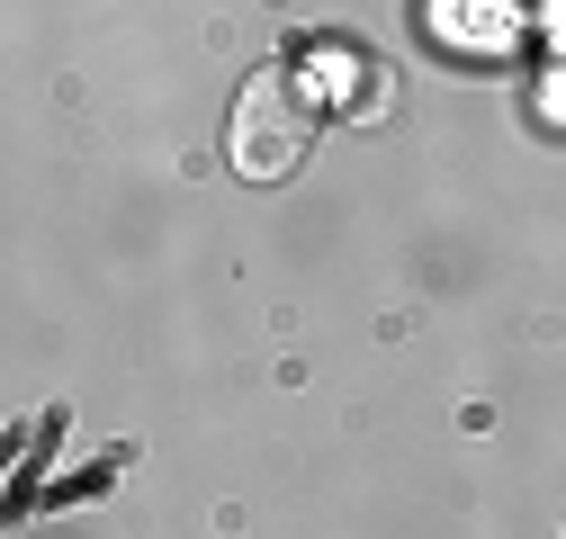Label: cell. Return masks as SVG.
I'll return each mask as SVG.
<instances>
[{
    "mask_svg": "<svg viewBox=\"0 0 566 539\" xmlns=\"http://www.w3.org/2000/svg\"><path fill=\"white\" fill-rule=\"evenodd\" d=\"M315 91L297 82V73H252L243 91H234V126H226V154H234V171L243 180H289L306 154H315Z\"/></svg>",
    "mask_w": 566,
    "mask_h": 539,
    "instance_id": "cell-1",
    "label": "cell"
}]
</instances>
